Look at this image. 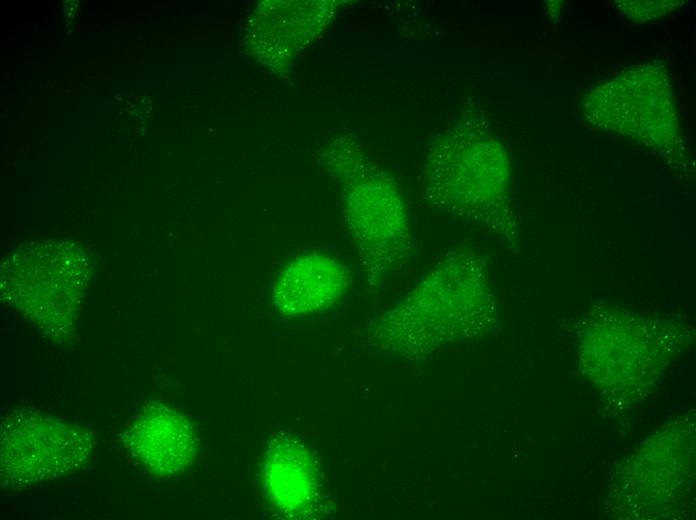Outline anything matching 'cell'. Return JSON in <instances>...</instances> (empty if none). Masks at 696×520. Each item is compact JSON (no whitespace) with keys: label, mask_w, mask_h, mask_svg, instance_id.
Here are the masks:
<instances>
[{"label":"cell","mask_w":696,"mask_h":520,"mask_svg":"<svg viewBox=\"0 0 696 520\" xmlns=\"http://www.w3.org/2000/svg\"><path fill=\"white\" fill-rule=\"evenodd\" d=\"M493 298L482 259L444 254L384 321V337L403 353H429L474 336L489 323Z\"/></svg>","instance_id":"6da1fadb"},{"label":"cell","mask_w":696,"mask_h":520,"mask_svg":"<svg viewBox=\"0 0 696 520\" xmlns=\"http://www.w3.org/2000/svg\"><path fill=\"white\" fill-rule=\"evenodd\" d=\"M329 157L365 272L372 279H381L407 259L412 247L397 185L357 150L346 148Z\"/></svg>","instance_id":"7a4b0ae2"},{"label":"cell","mask_w":696,"mask_h":520,"mask_svg":"<svg viewBox=\"0 0 696 520\" xmlns=\"http://www.w3.org/2000/svg\"><path fill=\"white\" fill-rule=\"evenodd\" d=\"M420 182L427 205L435 211L499 225L503 220L508 166L492 146L452 134L442 137L427 154Z\"/></svg>","instance_id":"3957f363"},{"label":"cell","mask_w":696,"mask_h":520,"mask_svg":"<svg viewBox=\"0 0 696 520\" xmlns=\"http://www.w3.org/2000/svg\"><path fill=\"white\" fill-rule=\"evenodd\" d=\"M88 275L75 244H28L3 263L2 296L46 331L62 332L77 317Z\"/></svg>","instance_id":"277c9868"},{"label":"cell","mask_w":696,"mask_h":520,"mask_svg":"<svg viewBox=\"0 0 696 520\" xmlns=\"http://www.w3.org/2000/svg\"><path fill=\"white\" fill-rule=\"evenodd\" d=\"M1 435L2 477L18 487L74 470L91 448L84 431L30 411L6 419Z\"/></svg>","instance_id":"5b68a950"},{"label":"cell","mask_w":696,"mask_h":520,"mask_svg":"<svg viewBox=\"0 0 696 520\" xmlns=\"http://www.w3.org/2000/svg\"><path fill=\"white\" fill-rule=\"evenodd\" d=\"M128 437L133 454L158 475L175 474L194 458L196 439L191 424L160 403L143 409Z\"/></svg>","instance_id":"8992f818"},{"label":"cell","mask_w":696,"mask_h":520,"mask_svg":"<svg viewBox=\"0 0 696 520\" xmlns=\"http://www.w3.org/2000/svg\"><path fill=\"white\" fill-rule=\"evenodd\" d=\"M348 279L347 268L336 258L321 253L300 255L280 274L274 305L289 316L320 310L341 296Z\"/></svg>","instance_id":"52a82bcc"},{"label":"cell","mask_w":696,"mask_h":520,"mask_svg":"<svg viewBox=\"0 0 696 520\" xmlns=\"http://www.w3.org/2000/svg\"><path fill=\"white\" fill-rule=\"evenodd\" d=\"M266 486L283 510L297 511L311 499L314 474L301 447L280 443L269 452L265 465Z\"/></svg>","instance_id":"ba28073f"}]
</instances>
